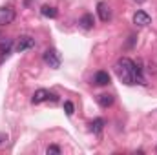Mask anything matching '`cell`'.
I'll return each mask as SVG.
<instances>
[{"instance_id": "12", "label": "cell", "mask_w": 157, "mask_h": 155, "mask_svg": "<svg viewBox=\"0 0 157 155\" xmlns=\"http://www.w3.org/2000/svg\"><path fill=\"white\" fill-rule=\"evenodd\" d=\"M40 13H42V15H44L46 18H57V15H59L57 7H53V6H42Z\"/></svg>"}, {"instance_id": "3", "label": "cell", "mask_w": 157, "mask_h": 155, "mask_svg": "<svg viewBox=\"0 0 157 155\" xmlns=\"http://www.w3.org/2000/svg\"><path fill=\"white\" fill-rule=\"evenodd\" d=\"M60 53L57 51V49H53V47H49V49H46L44 51V62L49 66V68H53V70H57V68H60Z\"/></svg>"}, {"instance_id": "13", "label": "cell", "mask_w": 157, "mask_h": 155, "mask_svg": "<svg viewBox=\"0 0 157 155\" xmlns=\"http://www.w3.org/2000/svg\"><path fill=\"white\" fill-rule=\"evenodd\" d=\"M90 126H91V131L99 135V133L102 131V128H104V120H102V119H95V120H93Z\"/></svg>"}, {"instance_id": "1", "label": "cell", "mask_w": 157, "mask_h": 155, "mask_svg": "<svg viewBox=\"0 0 157 155\" xmlns=\"http://www.w3.org/2000/svg\"><path fill=\"white\" fill-rule=\"evenodd\" d=\"M115 70V75L119 77V80L126 86H132V84H144V77H143V68H141V62H133L132 59L128 57H122L119 59L113 66Z\"/></svg>"}, {"instance_id": "5", "label": "cell", "mask_w": 157, "mask_h": 155, "mask_svg": "<svg viewBox=\"0 0 157 155\" xmlns=\"http://www.w3.org/2000/svg\"><path fill=\"white\" fill-rule=\"evenodd\" d=\"M57 100V97L53 95V93H49L48 89H37L35 93H33V99H31V102L33 104H40V102H44V100Z\"/></svg>"}, {"instance_id": "7", "label": "cell", "mask_w": 157, "mask_h": 155, "mask_svg": "<svg viewBox=\"0 0 157 155\" xmlns=\"http://www.w3.org/2000/svg\"><path fill=\"white\" fill-rule=\"evenodd\" d=\"M97 13H99V18H101L102 22H108V20L112 18V9H110V6H108L106 2H99Z\"/></svg>"}, {"instance_id": "8", "label": "cell", "mask_w": 157, "mask_h": 155, "mask_svg": "<svg viewBox=\"0 0 157 155\" xmlns=\"http://www.w3.org/2000/svg\"><path fill=\"white\" fill-rule=\"evenodd\" d=\"M13 49V39H2L0 40V57L6 59Z\"/></svg>"}, {"instance_id": "10", "label": "cell", "mask_w": 157, "mask_h": 155, "mask_svg": "<svg viewBox=\"0 0 157 155\" xmlns=\"http://www.w3.org/2000/svg\"><path fill=\"white\" fill-rule=\"evenodd\" d=\"M93 82H95L97 86H106V84H110V73H108V71H97L95 77H93Z\"/></svg>"}, {"instance_id": "15", "label": "cell", "mask_w": 157, "mask_h": 155, "mask_svg": "<svg viewBox=\"0 0 157 155\" xmlns=\"http://www.w3.org/2000/svg\"><path fill=\"white\" fill-rule=\"evenodd\" d=\"M46 153H48V155H60L62 152H60V148H59V146L51 144V146H48V148H46Z\"/></svg>"}, {"instance_id": "16", "label": "cell", "mask_w": 157, "mask_h": 155, "mask_svg": "<svg viewBox=\"0 0 157 155\" xmlns=\"http://www.w3.org/2000/svg\"><path fill=\"white\" fill-rule=\"evenodd\" d=\"M7 142V135L6 133H0V146H4Z\"/></svg>"}, {"instance_id": "14", "label": "cell", "mask_w": 157, "mask_h": 155, "mask_svg": "<svg viewBox=\"0 0 157 155\" xmlns=\"http://www.w3.org/2000/svg\"><path fill=\"white\" fill-rule=\"evenodd\" d=\"M64 112H66V115H68V117L73 115L75 106H73V102H71V100H66V102H64Z\"/></svg>"}, {"instance_id": "11", "label": "cell", "mask_w": 157, "mask_h": 155, "mask_svg": "<svg viewBox=\"0 0 157 155\" xmlns=\"http://www.w3.org/2000/svg\"><path fill=\"white\" fill-rule=\"evenodd\" d=\"M78 24H80V28H82V29H91V28H93V24H95L93 15H90V13L82 15V17H80V20H78Z\"/></svg>"}, {"instance_id": "9", "label": "cell", "mask_w": 157, "mask_h": 155, "mask_svg": "<svg viewBox=\"0 0 157 155\" xmlns=\"http://www.w3.org/2000/svg\"><path fill=\"white\" fill-rule=\"evenodd\" d=\"M97 102H99L101 108H110V106H113L115 99H113V95H110V93H102V95L97 97Z\"/></svg>"}, {"instance_id": "6", "label": "cell", "mask_w": 157, "mask_h": 155, "mask_svg": "<svg viewBox=\"0 0 157 155\" xmlns=\"http://www.w3.org/2000/svg\"><path fill=\"white\" fill-rule=\"evenodd\" d=\"M150 22H152V18H150L148 13H144V11H135L133 13V24L137 28H146Z\"/></svg>"}, {"instance_id": "17", "label": "cell", "mask_w": 157, "mask_h": 155, "mask_svg": "<svg viewBox=\"0 0 157 155\" xmlns=\"http://www.w3.org/2000/svg\"><path fill=\"white\" fill-rule=\"evenodd\" d=\"M133 2H137V4H143V2H146V0H133Z\"/></svg>"}, {"instance_id": "4", "label": "cell", "mask_w": 157, "mask_h": 155, "mask_svg": "<svg viewBox=\"0 0 157 155\" xmlns=\"http://www.w3.org/2000/svg\"><path fill=\"white\" fill-rule=\"evenodd\" d=\"M33 47H35V39L29 37V35H22V37H18V40L15 42V49L18 53L28 51V49H33Z\"/></svg>"}, {"instance_id": "2", "label": "cell", "mask_w": 157, "mask_h": 155, "mask_svg": "<svg viewBox=\"0 0 157 155\" xmlns=\"http://www.w3.org/2000/svg\"><path fill=\"white\" fill-rule=\"evenodd\" d=\"M17 17V11L11 4L7 6H0V26H9Z\"/></svg>"}]
</instances>
